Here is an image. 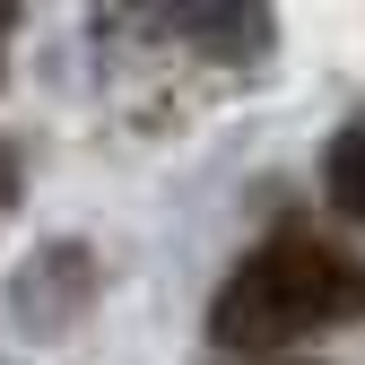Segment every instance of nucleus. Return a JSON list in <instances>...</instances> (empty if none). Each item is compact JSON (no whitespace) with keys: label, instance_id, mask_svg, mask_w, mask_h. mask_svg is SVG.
<instances>
[{"label":"nucleus","instance_id":"f257e3e1","mask_svg":"<svg viewBox=\"0 0 365 365\" xmlns=\"http://www.w3.org/2000/svg\"><path fill=\"white\" fill-rule=\"evenodd\" d=\"M339 322H365V269L322 235H269L261 252L226 269V287L209 304L217 348H287Z\"/></svg>","mask_w":365,"mask_h":365},{"label":"nucleus","instance_id":"f03ea898","mask_svg":"<svg viewBox=\"0 0 365 365\" xmlns=\"http://www.w3.org/2000/svg\"><path fill=\"white\" fill-rule=\"evenodd\" d=\"M174 26L200 35V43H217V53H261V43H269V18L261 9H182Z\"/></svg>","mask_w":365,"mask_h":365},{"label":"nucleus","instance_id":"7ed1b4c3","mask_svg":"<svg viewBox=\"0 0 365 365\" xmlns=\"http://www.w3.org/2000/svg\"><path fill=\"white\" fill-rule=\"evenodd\" d=\"M322 174H331V200L365 226V122H356V130H339V148H331V165H322Z\"/></svg>","mask_w":365,"mask_h":365},{"label":"nucleus","instance_id":"20e7f679","mask_svg":"<svg viewBox=\"0 0 365 365\" xmlns=\"http://www.w3.org/2000/svg\"><path fill=\"white\" fill-rule=\"evenodd\" d=\"M9 26H18V18H9V9H0V61H9Z\"/></svg>","mask_w":365,"mask_h":365}]
</instances>
